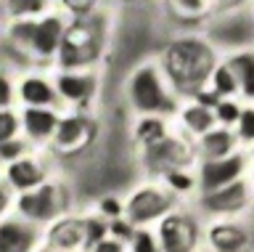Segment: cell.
<instances>
[{"label":"cell","mask_w":254,"mask_h":252,"mask_svg":"<svg viewBox=\"0 0 254 252\" xmlns=\"http://www.w3.org/2000/svg\"><path fill=\"white\" fill-rule=\"evenodd\" d=\"M238 149L244 146L238 144L233 128H212L204 136H198V152L204 160H220V157H228Z\"/></svg>","instance_id":"cell-13"},{"label":"cell","mask_w":254,"mask_h":252,"mask_svg":"<svg viewBox=\"0 0 254 252\" xmlns=\"http://www.w3.org/2000/svg\"><path fill=\"white\" fill-rule=\"evenodd\" d=\"M59 93L64 98H71V101H79V98H87L93 90V80L90 77H79V75H61L59 77Z\"/></svg>","instance_id":"cell-22"},{"label":"cell","mask_w":254,"mask_h":252,"mask_svg":"<svg viewBox=\"0 0 254 252\" xmlns=\"http://www.w3.org/2000/svg\"><path fill=\"white\" fill-rule=\"evenodd\" d=\"M45 178H48L45 165H40L37 160H32V157H27V154H24L21 160L5 165V172H3V180L13 188V191H19V194L43 186Z\"/></svg>","instance_id":"cell-10"},{"label":"cell","mask_w":254,"mask_h":252,"mask_svg":"<svg viewBox=\"0 0 254 252\" xmlns=\"http://www.w3.org/2000/svg\"><path fill=\"white\" fill-rule=\"evenodd\" d=\"M85 130H87V122L82 117H64L59 122V128H56V144L61 149L77 146L85 138Z\"/></svg>","instance_id":"cell-20"},{"label":"cell","mask_w":254,"mask_h":252,"mask_svg":"<svg viewBox=\"0 0 254 252\" xmlns=\"http://www.w3.org/2000/svg\"><path fill=\"white\" fill-rule=\"evenodd\" d=\"M87 252H127V250H125V242L114 239V236H106V239L98 242L95 247H90Z\"/></svg>","instance_id":"cell-38"},{"label":"cell","mask_w":254,"mask_h":252,"mask_svg":"<svg viewBox=\"0 0 254 252\" xmlns=\"http://www.w3.org/2000/svg\"><path fill=\"white\" fill-rule=\"evenodd\" d=\"M48 244L59 250H69V252H79L85 250V231H82V218H61L59 223L51 228Z\"/></svg>","instance_id":"cell-16"},{"label":"cell","mask_w":254,"mask_h":252,"mask_svg":"<svg viewBox=\"0 0 254 252\" xmlns=\"http://www.w3.org/2000/svg\"><path fill=\"white\" fill-rule=\"evenodd\" d=\"M209 88L217 90L220 98H236L238 96V80H236L233 69L228 67V61L214 67V72L209 77Z\"/></svg>","instance_id":"cell-21"},{"label":"cell","mask_w":254,"mask_h":252,"mask_svg":"<svg viewBox=\"0 0 254 252\" xmlns=\"http://www.w3.org/2000/svg\"><path fill=\"white\" fill-rule=\"evenodd\" d=\"M212 35L220 45H228V48H249L254 37V16H238V13L228 16L212 27Z\"/></svg>","instance_id":"cell-11"},{"label":"cell","mask_w":254,"mask_h":252,"mask_svg":"<svg viewBox=\"0 0 254 252\" xmlns=\"http://www.w3.org/2000/svg\"><path fill=\"white\" fill-rule=\"evenodd\" d=\"M254 202V188L249 183V175L236 180L230 186H222L217 191L198 194V207L212 218H236L238 212H244Z\"/></svg>","instance_id":"cell-6"},{"label":"cell","mask_w":254,"mask_h":252,"mask_svg":"<svg viewBox=\"0 0 254 252\" xmlns=\"http://www.w3.org/2000/svg\"><path fill=\"white\" fill-rule=\"evenodd\" d=\"M164 186L178 196V194H193L198 191V180L193 172H188L186 168H172L164 172Z\"/></svg>","instance_id":"cell-24"},{"label":"cell","mask_w":254,"mask_h":252,"mask_svg":"<svg viewBox=\"0 0 254 252\" xmlns=\"http://www.w3.org/2000/svg\"><path fill=\"white\" fill-rule=\"evenodd\" d=\"M241 104H238L236 98H220V104L214 106V120H217V125H222V128H236L238 117H241Z\"/></svg>","instance_id":"cell-27"},{"label":"cell","mask_w":254,"mask_h":252,"mask_svg":"<svg viewBox=\"0 0 254 252\" xmlns=\"http://www.w3.org/2000/svg\"><path fill=\"white\" fill-rule=\"evenodd\" d=\"M214 67V45L201 37H183L175 40L164 53V72L178 90H201L204 83L212 77Z\"/></svg>","instance_id":"cell-1"},{"label":"cell","mask_w":254,"mask_h":252,"mask_svg":"<svg viewBox=\"0 0 254 252\" xmlns=\"http://www.w3.org/2000/svg\"><path fill=\"white\" fill-rule=\"evenodd\" d=\"M252 16H254V5H252Z\"/></svg>","instance_id":"cell-45"},{"label":"cell","mask_w":254,"mask_h":252,"mask_svg":"<svg viewBox=\"0 0 254 252\" xmlns=\"http://www.w3.org/2000/svg\"><path fill=\"white\" fill-rule=\"evenodd\" d=\"M56 128H59V120L51 109H43V106H29L24 112V130H27L29 138L35 141H45L56 136Z\"/></svg>","instance_id":"cell-17"},{"label":"cell","mask_w":254,"mask_h":252,"mask_svg":"<svg viewBox=\"0 0 254 252\" xmlns=\"http://www.w3.org/2000/svg\"><path fill=\"white\" fill-rule=\"evenodd\" d=\"M249 170H252V160L246 149H238V152L220 157V160H201V165L196 170L198 194H209L222 186L236 183V180L249 175Z\"/></svg>","instance_id":"cell-3"},{"label":"cell","mask_w":254,"mask_h":252,"mask_svg":"<svg viewBox=\"0 0 254 252\" xmlns=\"http://www.w3.org/2000/svg\"><path fill=\"white\" fill-rule=\"evenodd\" d=\"M249 183H252V188H254V165H252V170H249Z\"/></svg>","instance_id":"cell-44"},{"label":"cell","mask_w":254,"mask_h":252,"mask_svg":"<svg viewBox=\"0 0 254 252\" xmlns=\"http://www.w3.org/2000/svg\"><path fill=\"white\" fill-rule=\"evenodd\" d=\"M40 247L37 226L21 215L0 220V252H35Z\"/></svg>","instance_id":"cell-8"},{"label":"cell","mask_w":254,"mask_h":252,"mask_svg":"<svg viewBox=\"0 0 254 252\" xmlns=\"http://www.w3.org/2000/svg\"><path fill=\"white\" fill-rule=\"evenodd\" d=\"M132 106L143 114H162L175 109V98L164 90V83L154 67H140L130 80Z\"/></svg>","instance_id":"cell-4"},{"label":"cell","mask_w":254,"mask_h":252,"mask_svg":"<svg viewBox=\"0 0 254 252\" xmlns=\"http://www.w3.org/2000/svg\"><path fill=\"white\" fill-rule=\"evenodd\" d=\"M21 98L27 101V104H35V106L51 104L53 88L43 80V77H27V80L21 83Z\"/></svg>","instance_id":"cell-23"},{"label":"cell","mask_w":254,"mask_h":252,"mask_svg":"<svg viewBox=\"0 0 254 252\" xmlns=\"http://www.w3.org/2000/svg\"><path fill=\"white\" fill-rule=\"evenodd\" d=\"M35 32H37L35 21H16V24L11 27V37L16 43H21V45H32V43H35Z\"/></svg>","instance_id":"cell-32"},{"label":"cell","mask_w":254,"mask_h":252,"mask_svg":"<svg viewBox=\"0 0 254 252\" xmlns=\"http://www.w3.org/2000/svg\"><path fill=\"white\" fill-rule=\"evenodd\" d=\"M228 67L233 69L238 80V96L254 104V48H241L228 56Z\"/></svg>","instance_id":"cell-14"},{"label":"cell","mask_w":254,"mask_h":252,"mask_svg":"<svg viewBox=\"0 0 254 252\" xmlns=\"http://www.w3.org/2000/svg\"><path fill=\"white\" fill-rule=\"evenodd\" d=\"M135 226L132 220H127V215H122V218H114V220H109V236H114V239H119V242H130L132 239V234H135Z\"/></svg>","instance_id":"cell-31"},{"label":"cell","mask_w":254,"mask_h":252,"mask_svg":"<svg viewBox=\"0 0 254 252\" xmlns=\"http://www.w3.org/2000/svg\"><path fill=\"white\" fill-rule=\"evenodd\" d=\"M246 152H249V160H252V165H254V144H252L249 149H246Z\"/></svg>","instance_id":"cell-43"},{"label":"cell","mask_w":254,"mask_h":252,"mask_svg":"<svg viewBox=\"0 0 254 252\" xmlns=\"http://www.w3.org/2000/svg\"><path fill=\"white\" fill-rule=\"evenodd\" d=\"M206 244L212 252H244L249 247V231L233 218H220L206 231Z\"/></svg>","instance_id":"cell-9"},{"label":"cell","mask_w":254,"mask_h":252,"mask_svg":"<svg viewBox=\"0 0 254 252\" xmlns=\"http://www.w3.org/2000/svg\"><path fill=\"white\" fill-rule=\"evenodd\" d=\"M35 252H69V250H59V247H51V244H40Z\"/></svg>","instance_id":"cell-40"},{"label":"cell","mask_w":254,"mask_h":252,"mask_svg":"<svg viewBox=\"0 0 254 252\" xmlns=\"http://www.w3.org/2000/svg\"><path fill=\"white\" fill-rule=\"evenodd\" d=\"M19 133V120L8 109H0V141H11Z\"/></svg>","instance_id":"cell-34"},{"label":"cell","mask_w":254,"mask_h":252,"mask_svg":"<svg viewBox=\"0 0 254 252\" xmlns=\"http://www.w3.org/2000/svg\"><path fill=\"white\" fill-rule=\"evenodd\" d=\"M82 231H85V250H90L109 236V220L101 212L98 215H87L82 218Z\"/></svg>","instance_id":"cell-25"},{"label":"cell","mask_w":254,"mask_h":252,"mask_svg":"<svg viewBox=\"0 0 254 252\" xmlns=\"http://www.w3.org/2000/svg\"><path fill=\"white\" fill-rule=\"evenodd\" d=\"M98 212L106 220H114V218H122L125 215V202L119 196H103L98 202Z\"/></svg>","instance_id":"cell-33"},{"label":"cell","mask_w":254,"mask_h":252,"mask_svg":"<svg viewBox=\"0 0 254 252\" xmlns=\"http://www.w3.org/2000/svg\"><path fill=\"white\" fill-rule=\"evenodd\" d=\"M156 236L162 244V252H198V242H201L198 223L178 210H172L170 215L159 220Z\"/></svg>","instance_id":"cell-7"},{"label":"cell","mask_w":254,"mask_h":252,"mask_svg":"<svg viewBox=\"0 0 254 252\" xmlns=\"http://www.w3.org/2000/svg\"><path fill=\"white\" fill-rule=\"evenodd\" d=\"M93 53V35L85 29V24L71 27V32L64 37L61 43V64L64 67H82L85 59Z\"/></svg>","instance_id":"cell-12"},{"label":"cell","mask_w":254,"mask_h":252,"mask_svg":"<svg viewBox=\"0 0 254 252\" xmlns=\"http://www.w3.org/2000/svg\"><path fill=\"white\" fill-rule=\"evenodd\" d=\"M8 101H11V83L5 75H0V109L8 106Z\"/></svg>","instance_id":"cell-39"},{"label":"cell","mask_w":254,"mask_h":252,"mask_svg":"<svg viewBox=\"0 0 254 252\" xmlns=\"http://www.w3.org/2000/svg\"><path fill=\"white\" fill-rule=\"evenodd\" d=\"M8 8H11L16 16H24V13H37L45 8V0H5Z\"/></svg>","instance_id":"cell-35"},{"label":"cell","mask_w":254,"mask_h":252,"mask_svg":"<svg viewBox=\"0 0 254 252\" xmlns=\"http://www.w3.org/2000/svg\"><path fill=\"white\" fill-rule=\"evenodd\" d=\"M175 207V194L167 186H140L135 188L132 196L125 204L127 220H132L135 226H148L154 220H162L170 215Z\"/></svg>","instance_id":"cell-5"},{"label":"cell","mask_w":254,"mask_h":252,"mask_svg":"<svg viewBox=\"0 0 254 252\" xmlns=\"http://www.w3.org/2000/svg\"><path fill=\"white\" fill-rule=\"evenodd\" d=\"M66 5L69 8H87L90 3H82V0H66Z\"/></svg>","instance_id":"cell-42"},{"label":"cell","mask_w":254,"mask_h":252,"mask_svg":"<svg viewBox=\"0 0 254 252\" xmlns=\"http://www.w3.org/2000/svg\"><path fill=\"white\" fill-rule=\"evenodd\" d=\"M148 160L154 168L159 170H172V168H183L188 160H190V154L186 152V146L178 144V141H172V138H162V141H156V144H151L148 146Z\"/></svg>","instance_id":"cell-15"},{"label":"cell","mask_w":254,"mask_h":252,"mask_svg":"<svg viewBox=\"0 0 254 252\" xmlns=\"http://www.w3.org/2000/svg\"><path fill=\"white\" fill-rule=\"evenodd\" d=\"M183 125H186V128L193 133V136H204L206 130L217 128V120H214V109L201 106V104L186 106V112H183Z\"/></svg>","instance_id":"cell-19"},{"label":"cell","mask_w":254,"mask_h":252,"mask_svg":"<svg viewBox=\"0 0 254 252\" xmlns=\"http://www.w3.org/2000/svg\"><path fill=\"white\" fill-rule=\"evenodd\" d=\"M13 210H16V215H21L24 220H29L35 226L53 223V220H61L64 212H66V191L61 186L45 180L43 186L16 196Z\"/></svg>","instance_id":"cell-2"},{"label":"cell","mask_w":254,"mask_h":252,"mask_svg":"<svg viewBox=\"0 0 254 252\" xmlns=\"http://www.w3.org/2000/svg\"><path fill=\"white\" fill-rule=\"evenodd\" d=\"M13 188L5 183L3 178H0V220H5L8 218V210L13 207Z\"/></svg>","instance_id":"cell-36"},{"label":"cell","mask_w":254,"mask_h":252,"mask_svg":"<svg viewBox=\"0 0 254 252\" xmlns=\"http://www.w3.org/2000/svg\"><path fill=\"white\" fill-rule=\"evenodd\" d=\"M27 154V144L19 138H11V141H0V162L11 165L16 160H21V157Z\"/></svg>","instance_id":"cell-30"},{"label":"cell","mask_w":254,"mask_h":252,"mask_svg":"<svg viewBox=\"0 0 254 252\" xmlns=\"http://www.w3.org/2000/svg\"><path fill=\"white\" fill-rule=\"evenodd\" d=\"M172 5L183 13H204L206 0H172Z\"/></svg>","instance_id":"cell-37"},{"label":"cell","mask_w":254,"mask_h":252,"mask_svg":"<svg viewBox=\"0 0 254 252\" xmlns=\"http://www.w3.org/2000/svg\"><path fill=\"white\" fill-rule=\"evenodd\" d=\"M167 136L164 133V125H162V120H156V117H143V120L138 122V138L143 141L146 146H151V144H156V141H162Z\"/></svg>","instance_id":"cell-29"},{"label":"cell","mask_w":254,"mask_h":252,"mask_svg":"<svg viewBox=\"0 0 254 252\" xmlns=\"http://www.w3.org/2000/svg\"><path fill=\"white\" fill-rule=\"evenodd\" d=\"M61 37H64V24L61 19L56 16H48L37 24V32H35V43H32V48H35L40 56H51V53L61 45Z\"/></svg>","instance_id":"cell-18"},{"label":"cell","mask_w":254,"mask_h":252,"mask_svg":"<svg viewBox=\"0 0 254 252\" xmlns=\"http://www.w3.org/2000/svg\"><path fill=\"white\" fill-rule=\"evenodd\" d=\"M130 244V252H162V244H159V236L154 231H148L146 226L135 228Z\"/></svg>","instance_id":"cell-28"},{"label":"cell","mask_w":254,"mask_h":252,"mask_svg":"<svg viewBox=\"0 0 254 252\" xmlns=\"http://www.w3.org/2000/svg\"><path fill=\"white\" fill-rule=\"evenodd\" d=\"M233 133H236L238 144H241L244 149H249L254 144V104H246L241 109V117H238Z\"/></svg>","instance_id":"cell-26"},{"label":"cell","mask_w":254,"mask_h":252,"mask_svg":"<svg viewBox=\"0 0 254 252\" xmlns=\"http://www.w3.org/2000/svg\"><path fill=\"white\" fill-rule=\"evenodd\" d=\"M212 3H217V5H225V8H233V5L244 3V0H212Z\"/></svg>","instance_id":"cell-41"}]
</instances>
